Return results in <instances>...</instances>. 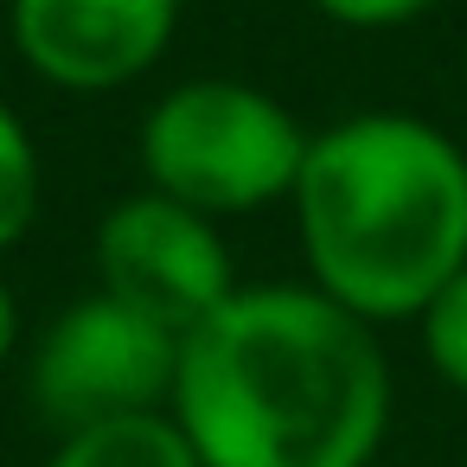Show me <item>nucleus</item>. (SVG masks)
I'll list each match as a JSON object with an SVG mask.
<instances>
[{
  "label": "nucleus",
  "mask_w": 467,
  "mask_h": 467,
  "mask_svg": "<svg viewBox=\"0 0 467 467\" xmlns=\"http://www.w3.org/2000/svg\"><path fill=\"white\" fill-rule=\"evenodd\" d=\"M14 346H20V301H14V288H7V282H0V371H7Z\"/></svg>",
  "instance_id": "nucleus-11"
},
{
  "label": "nucleus",
  "mask_w": 467,
  "mask_h": 467,
  "mask_svg": "<svg viewBox=\"0 0 467 467\" xmlns=\"http://www.w3.org/2000/svg\"><path fill=\"white\" fill-rule=\"evenodd\" d=\"M97 288L186 339L205 314H218L237 295V263L224 250L218 218L148 186V192H129L103 212Z\"/></svg>",
  "instance_id": "nucleus-5"
},
{
  "label": "nucleus",
  "mask_w": 467,
  "mask_h": 467,
  "mask_svg": "<svg viewBox=\"0 0 467 467\" xmlns=\"http://www.w3.org/2000/svg\"><path fill=\"white\" fill-rule=\"evenodd\" d=\"M416 333H422L429 371H435L454 397H467V269L416 314Z\"/></svg>",
  "instance_id": "nucleus-9"
},
{
  "label": "nucleus",
  "mask_w": 467,
  "mask_h": 467,
  "mask_svg": "<svg viewBox=\"0 0 467 467\" xmlns=\"http://www.w3.org/2000/svg\"><path fill=\"white\" fill-rule=\"evenodd\" d=\"M435 7V0H314V14H327L333 26H352V33H390V26H410Z\"/></svg>",
  "instance_id": "nucleus-10"
},
{
  "label": "nucleus",
  "mask_w": 467,
  "mask_h": 467,
  "mask_svg": "<svg viewBox=\"0 0 467 467\" xmlns=\"http://www.w3.org/2000/svg\"><path fill=\"white\" fill-rule=\"evenodd\" d=\"M46 467H199V454L167 410H148V416H116V422L58 435Z\"/></svg>",
  "instance_id": "nucleus-7"
},
{
  "label": "nucleus",
  "mask_w": 467,
  "mask_h": 467,
  "mask_svg": "<svg viewBox=\"0 0 467 467\" xmlns=\"http://www.w3.org/2000/svg\"><path fill=\"white\" fill-rule=\"evenodd\" d=\"M0 20L39 84L109 97L167 58L180 0H7Z\"/></svg>",
  "instance_id": "nucleus-6"
},
{
  "label": "nucleus",
  "mask_w": 467,
  "mask_h": 467,
  "mask_svg": "<svg viewBox=\"0 0 467 467\" xmlns=\"http://www.w3.org/2000/svg\"><path fill=\"white\" fill-rule=\"evenodd\" d=\"M0 14H7V0H0Z\"/></svg>",
  "instance_id": "nucleus-12"
},
{
  "label": "nucleus",
  "mask_w": 467,
  "mask_h": 467,
  "mask_svg": "<svg viewBox=\"0 0 467 467\" xmlns=\"http://www.w3.org/2000/svg\"><path fill=\"white\" fill-rule=\"evenodd\" d=\"M39 199H46L39 141L26 135V122L7 103H0V256L14 244H26V231L39 224Z\"/></svg>",
  "instance_id": "nucleus-8"
},
{
  "label": "nucleus",
  "mask_w": 467,
  "mask_h": 467,
  "mask_svg": "<svg viewBox=\"0 0 467 467\" xmlns=\"http://www.w3.org/2000/svg\"><path fill=\"white\" fill-rule=\"evenodd\" d=\"M307 282L371 327L416 320L467 269V148L410 109L307 135L288 192Z\"/></svg>",
  "instance_id": "nucleus-2"
},
{
  "label": "nucleus",
  "mask_w": 467,
  "mask_h": 467,
  "mask_svg": "<svg viewBox=\"0 0 467 467\" xmlns=\"http://www.w3.org/2000/svg\"><path fill=\"white\" fill-rule=\"evenodd\" d=\"M307 135L314 129H301V116L263 84L192 78L141 116V173L154 192L205 218H250L288 205Z\"/></svg>",
  "instance_id": "nucleus-3"
},
{
  "label": "nucleus",
  "mask_w": 467,
  "mask_h": 467,
  "mask_svg": "<svg viewBox=\"0 0 467 467\" xmlns=\"http://www.w3.org/2000/svg\"><path fill=\"white\" fill-rule=\"evenodd\" d=\"M390 410L378 327L314 282H237L180 339L167 397L199 467H378Z\"/></svg>",
  "instance_id": "nucleus-1"
},
{
  "label": "nucleus",
  "mask_w": 467,
  "mask_h": 467,
  "mask_svg": "<svg viewBox=\"0 0 467 467\" xmlns=\"http://www.w3.org/2000/svg\"><path fill=\"white\" fill-rule=\"evenodd\" d=\"M173 371H180V333H167L161 320H148L97 288L39 333L26 390H33L39 416L58 435H71L90 422L167 410Z\"/></svg>",
  "instance_id": "nucleus-4"
},
{
  "label": "nucleus",
  "mask_w": 467,
  "mask_h": 467,
  "mask_svg": "<svg viewBox=\"0 0 467 467\" xmlns=\"http://www.w3.org/2000/svg\"><path fill=\"white\" fill-rule=\"evenodd\" d=\"M378 467H390V461H378Z\"/></svg>",
  "instance_id": "nucleus-13"
}]
</instances>
